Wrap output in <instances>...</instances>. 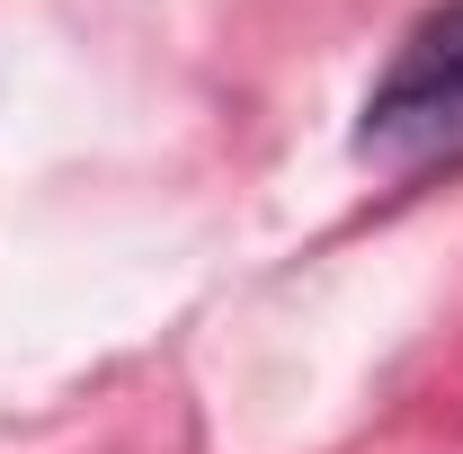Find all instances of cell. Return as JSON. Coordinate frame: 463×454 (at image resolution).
<instances>
[{"label": "cell", "mask_w": 463, "mask_h": 454, "mask_svg": "<svg viewBox=\"0 0 463 454\" xmlns=\"http://www.w3.org/2000/svg\"><path fill=\"white\" fill-rule=\"evenodd\" d=\"M356 161L383 187H428L463 170V0L428 9L392 54V71L365 90Z\"/></svg>", "instance_id": "obj_1"}]
</instances>
